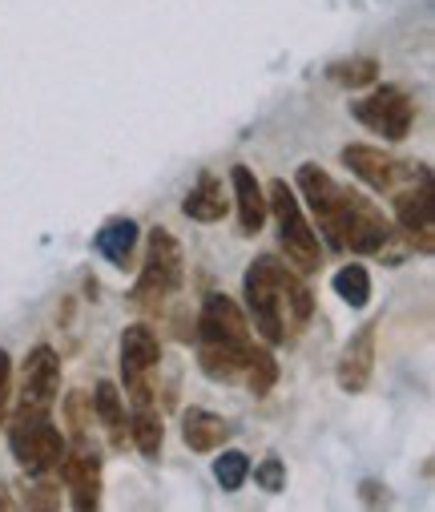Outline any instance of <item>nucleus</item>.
Segmentation results:
<instances>
[{
  "label": "nucleus",
  "mask_w": 435,
  "mask_h": 512,
  "mask_svg": "<svg viewBox=\"0 0 435 512\" xmlns=\"http://www.w3.org/2000/svg\"><path fill=\"white\" fill-rule=\"evenodd\" d=\"M9 448L21 460V468L33 472V476L53 472L61 464V456H65V440H61L57 424L49 420V408H33V404H21L13 412Z\"/></svg>",
  "instance_id": "f257e3e1"
},
{
  "label": "nucleus",
  "mask_w": 435,
  "mask_h": 512,
  "mask_svg": "<svg viewBox=\"0 0 435 512\" xmlns=\"http://www.w3.org/2000/svg\"><path fill=\"white\" fill-rule=\"evenodd\" d=\"M266 210H274L278 218V238H282V250H286V259L295 263L299 275H311L319 271V234L311 230L295 190H290L282 178H274L266 186Z\"/></svg>",
  "instance_id": "f03ea898"
},
{
  "label": "nucleus",
  "mask_w": 435,
  "mask_h": 512,
  "mask_svg": "<svg viewBox=\"0 0 435 512\" xmlns=\"http://www.w3.org/2000/svg\"><path fill=\"white\" fill-rule=\"evenodd\" d=\"M282 275L286 267L274 254H262L258 263H250L246 271V303L254 315V327L262 331L266 343H282L286 339V299H282Z\"/></svg>",
  "instance_id": "7ed1b4c3"
},
{
  "label": "nucleus",
  "mask_w": 435,
  "mask_h": 512,
  "mask_svg": "<svg viewBox=\"0 0 435 512\" xmlns=\"http://www.w3.org/2000/svg\"><path fill=\"white\" fill-rule=\"evenodd\" d=\"M178 287H182V246H178V238L166 226H158L150 234V254H145L141 279L133 287V303L137 307H158Z\"/></svg>",
  "instance_id": "20e7f679"
},
{
  "label": "nucleus",
  "mask_w": 435,
  "mask_h": 512,
  "mask_svg": "<svg viewBox=\"0 0 435 512\" xmlns=\"http://www.w3.org/2000/svg\"><path fill=\"white\" fill-rule=\"evenodd\" d=\"M391 238V222L383 218V210H375V202H367L355 190H343V214H339V250H355V254H375L383 250Z\"/></svg>",
  "instance_id": "39448f33"
},
{
  "label": "nucleus",
  "mask_w": 435,
  "mask_h": 512,
  "mask_svg": "<svg viewBox=\"0 0 435 512\" xmlns=\"http://www.w3.org/2000/svg\"><path fill=\"white\" fill-rule=\"evenodd\" d=\"M351 113H355V121H363V125H367L371 134H379V138H387V142H403V138H407V130H411L415 105H411V97H407L403 89L383 85V89H375L371 97L355 101V105H351Z\"/></svg>",
  "instance_id": "423d86ee"
},
{
  "label": "nucleus",
  "mask_w": 435,
  "mask_h": 512,
  "mask_svg": "<svg viewBox=\"0 0 435 512\" xmlns=\"http://www.w3.org/2000/svg\"><path fill=\"white\" fill-rule=\"evenodd\" d=\"M158 359H162V343H158V335L145 327V323H133V327H125V335H121V375H125V388H129V396H133V404H150V371L158 367Z\"/></svg>",
  "instance_id": "0eeeda50"
},
{
  "label": "nucleus",
  "mask_w": 435,
  "mask_h": 512,
  "mask_svg": "<svg viewBox=\"0 0 435 512\" xmlns=\"http://www.w3.org/2000/svg\"><path fill=\"white\" fill-rule=\"evenodd\" d=\"M395 218L403 226V234L411 238V246L419 254H431L435 246V210H431V174L427 166H419V186H407L395 194Z\"/></svg>",
  "instance_id": "6e6552de"
},
{
  "label": "nucleus",
  "mask_w": 435,
  "mask_h": 512,
  "mask_svg": "<svg viewBox=\"0 0 435 512\" xmlns=\"http://www.w3.org/2000/svg\"><path fill=\"white\" fill-rule=\"evenodd\" d=\"M198 343L250 351L246 315L238 311V303H234V299H226V295H210V299L202 303V315H198Z\"/></svg>",
  "instance_id": "1a4fd4ad"
},
{
  "label": "nucleus",
  "mask_w": 435,
  "mask_h": 512,
  "mask_svg": "<svg viewBox=\"0 0 435 512\" xmlns=\"http://www.w3.org/2000/svg\"><path fill=\"white\" fill-rule=\"evenodd\" d=\"M299 190H303V198H307V206H311V214L319 218V226H323V234H327V242L339 250V214H343V186L327 174V170H319L315 162H307L303 170H299Z\"/></svg>",
  "instance_id": "9d476101"
},
{
  "label": "nucleus",
  "mask_w": 435,
  "mask_h": 512,
  "mask_svg": "<svg viewBox=\"0 0 435 512\" xmlns=\"http://www.w3.org/2000/svg\"><path fill=\"white\" fill-rule=\"evenodd\" d=\"M57 468H61V480L69 488L73 508L89 512V508L101 504V460H97V448H89V444H77L73 452L65 448Z\"/></svg>",
  "instance_id": "9b49d317"
},
{
  "label": "nucleus",
  "mask_w": 435,
  "mask_h": 512,
  "mask_svg": "<svg viewBox=\"0 0 435 512\" xmlns=\"http://www.w3.org/2000/svg\"><path fill=\"white\" fill-rule=\"evenodd\" d=\"M57 388H61V359L53 347H33L25 367H21V396L25 404L33 408H53L57 400Z\"/></svg>",
  "instance_id": "f8f14e48"
},
{
  "label": "nucleus",
  "mask_w": 435,
  "mask_h": 512,
  "mask_svg": "<svg viewBox=\"0 0 435 512\" xmlns=\"http://www.w3.org/2000/svg\"><path fill=\"white\" fill-rule=\"evenodd\" d=\"M375 331H379V323H367V327H359V335L343 347V355H339V388L343 392H363L367 383H371V371H375Z\"/></svg>",
  "instance_id": "ddd939ff"
},
{
  "label": "nucleus",
  "mask_w": 435,
  "mask_h": 512,
  "mask_svg": "<svg viewBox=\"0 0 435 512\" xmlns=\"http://www.w3.org/2000/svg\"><path fill=\"white\" fill-rule=\"evenodd\" d=\"M343 166H347L359 182H367L371 190H395V186H399V170H403L391 154H383V150H375V146H347V150H343Z\"/></svg>",
  "instance_id": "4468645a"
},
{
  "label": "nucleus",
  "mask_w": 435,
  "mask_h": 512,
  "mask_svg": "<svg viewBox=\"0 0 435 512\" xmlns=\"http://www.w3.org/2000/svg\"><path fill=\"white\" fill-rule=\"evenodd\" d=\"M230 182H234V206H238V226L242 234H258L262 222H266V190L258 186L254 170L250 166H234L230 170Z\"/></svg>",
  "instance_id": "2eb2a0df"
},
{
  "label": "nucleus",
  "mask_w": 435,
  "mask_h": 512,
  "mask_svg": "<svg viewBox=\"0 0 435 512\" xmlns=\"http://www.w3.org/2000/svg\"><path fill=\"white\" fill-rule=\"evenodd\" d=\"M93 246H97L101 259H109L113 267H129L133 246H137V226H133L129 218H113V222H105V226L97 230Z\"/></svg>",
  "instance_id": "dca6fc26"
},
{
  "label": "nucleus",
  "mask_w": 435,
  "mask_h": 512,
  "mask_svg": "<svg viewBox=\"0 0 435 512\" xmlns=\"http://www.w3.org/2000/svg\"><path fill=\"white\" fill-rule=\"evenodd\" d=\"M230 436V424L214 412H202V408H190L182 416V440L194 448V452H214L222 440Z\"/></svg>",
  "instance_id": "f3484780"
},
{
  "label": "nucleus",
  "mask_w": 435,
  "mask_h": 512,
  "mask_svg": "<svg viewBox=\"0 0 435 512\" xmlns=\"http://www.w3.org/2000/svg\"><path fill=\"white\" fill-rule=\"evenodd\" d=\"M182 210H186V218H194V222H218V218L226 214L222 182H218L214 174H202V178H198V186L186 194Z\"/></svg>",
  "instance_id": "a211bd4d"
},
{
  "label": "nucleus",
  "mask_w": 435,
  "mask_h": 512,
  "mask_svg": "<svg viewBox=\"0 0 435 512\" xmlns=\"http://www.w3.org/2000/svg\"><path fill=\"white\" fill-rule=\"evenodd\" d=\"M93 408H97L101 424L109 428V440H113V448H121V444H125V428H129V420H125V404H121L117 383H109V379H101V383H97Z\"/></svg>",
  "instance_id": "6ab92c4d"
},
{
  "label": "nucleus",
  "mask_w": 435,
  "mask_h": 512,
  "mask_svg": "<svg viewBox=\"0 0 435 512\" xmlns=\"http://www.w3.org/2000/svg\"><path fill=\"white\" fill-rule=\"evenodd\" d=\"M129 432H133V444L141 448V456H158L162 452L166 432H162V416L150 404H137V412L129 420Z\"/></svg>",
  "instance_id": "aec40b11"
},
{
  "label": "nucleus",
  "mask_w": 435,
  "mask_h": 512,
  "mask_svg": "<svg viewBox=\"0 0 435 512\" xmlns=\"http://www.w3.org/2000/svg\"><path fill=\"white\" fill-rule=\"evenodd\" d=\"M242 375H246L254 396H266L274 388V379H278V363H274V355L266 347H254L250 343V355H246V371Z\"/></svg>",
  "instance_id": "412c9836"
},
{
  "label": "nucleus",
  "mask_w": 435,
  "mask_h": 512,
  "mask_svg": "<svg viewBox=\"0 0 435 512\" xmlns=\"http://www.w3.org/2000/svg\"><path fill=\"white\" fill-rule=\"evenodd\" d=\"M331 287H335V295L347 307H367V299H371V275H367V267H343L331 279Z\"/></svg>",
  "instance_id": "4be33fe9"
},
{
  "label": "nucleus",
  "mask_w": 435,
  "mask_h": 512,
  "mask_svg": "<svg viewBox=\"0 0 435 512\" xmlns=\"http://www.w3.org/2000/svg\"><path fill=\"white\" fill-rule=\"evenodd\" d=\"M327 73H331V81H339V85L363 89V85H371V81L379 77V61H375V57H351V61L331 65Z\"/></svg>",
  "instance_id": "5701e85b"
},
{
  "label": "nucleus",
  "mask_w": 435,
  "mask_h": 512,
  "mask_svg": "<svg viewBox=\"0 0 435 512\" xmlns=\"http://www.w3.org/2000/svg\"><path fill=\"white\" fill-rule=\"evenodd\" d=\"M214 476H218V484H222L226 492H238V488L246 484V476H250V460H246L242 452H222V456L214 460Z\"/></svg>",
  "instance_id": "b1692460"
},
{
  "label": "nucleus",
  "mask_w": 435,
  "mask_h": 512,
  "mask_svg": "<svg viewBox=\"0 0 435 512\" xmlns=\"http://www.w3.org/2000/svg\"><path fill=\"white\" fill-rule=\"evenodd\" d=\"M254 484L262 488V492H282V484H286V468H282V460H262L258 468H254Z\"/></svg>",
  "instance_id": "393cba45"
},
{
  "label": "nucleus",
  "mask_w": 435,
  "mask_h": 512,
  "mask_svg": "<svg viewBox=\"0 0 435 512\" xmlns=\"http://www.w3.org/2000/svg\"><path fill=\"white\" fill-rule=\"evenodd\" d=\"M9 400H13V359L0 351V424L9 420Z\"/></svg>",
  "instance_id": "a878e982"
},
{
  "label": "nucleus",
  "mask_w": 435,
  "mask_h": 512,
  "mask_svg": "<svg viewBox=\"0 0 435 512\" xmlns=\"http://www.w3.org/2000/svg\"><path fill=\"white\" fill-rule=\"evenodd\" d=\"M57 488H49V484H41V488H33V496H29V504L33 508H57L61 504V496H53Z\"/></svg>",
  "instance_id": "bb28decb"
},
{
  "label": "nucleus",
  "mask_w": 435,
  "mask_h": 512,
  "mask_svg": "<svg viewBox=\"0 0 435 512\" xmlns=\"http://www.w3.org/2000/svg\"><path fill=\"white\" fill-rule=\"evenodd\" d=\"M0 508H13V496H9V488L0 484Z\"/></svg>",
  "instance_id": "cd10ccee"
}]
</instances>
